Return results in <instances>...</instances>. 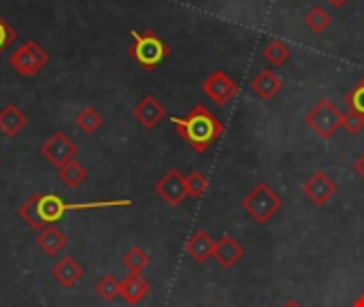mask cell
I'll list each match as a JSON object with an SVG mask.
<instances>
[{
	"mask_svg": "<svg viewBox=\"0 0 364 307\" xmlns=\"http://www.w3.org/2000/svg\"><path fill=\"white\" fill-rule=\"evenodd\" d=\"M203 92L220 107L228 105L237 94L239 85L224 73V71H213L205 81H203Z\"/></svg>",
	"mask_w": 364,
	"mask_h": 307,
	"instance_id": "cell-9",
	"label": "cell"
},
{
	"mask_svg": "<svg viewBox=\"0 0 364 307\" xmlns=\"http://www.w3.org/2000/svg\"><path fill=\"white\" fill-rule=\"evenodd\" d=\"M156 194L168 203L171 207H177L181 205V201L188 197V186H186V175H181V171L177 169H168L160 179L158 184L154 186Z\"/></svg>",
	"mask_w": 364,
	"mask_h": 307,
	"instance_id": "cell-8",
	"label": "cell"
},
{
	"mask_svg": "<svg viewBox=\"0 0 364 307\" xmlns=\"http://www.w3.org/2000/svg\"><path fill=\"white\" fill-rule=\"evenodd\" d=\"M51 276H53V280H55L60 286L73 288V286L83 278V267H81L73 256H64V259H60V261L53 265Z\"/></svg>",
	"mask_w": 364,
	"mask_h": 307,
	"instance_id": "cell-15",
	"label": "cell"
},
{
	"mask_svg": "<svg viewBox=\"0 0 364 307\" xmlns=\"http://www.w3.org/2000/svg\"><path fill=\"white\" fill-rule=\"evenodd\" d=\"M252 90L262 98V100H271L279 90H282V79L271 71V68H262L252 81H250Z\"/></svg>",
	"mask_w": 364,
	"mask_h": 307,
	"instance_id": "cell-18",
	"label": "cell"
},
{
	"mask_svg": "<svg viewBox=\"0 0 364 307\" xmlns=\"http://www.w3.org/2000/svg\"><path fill=\"white\" fill-rule=\"evenodd\" d=\"M147 295H149V282H147L141 274H128V276L119 282V297H122L128 306L141 303Z\"/></svg>",
	"mask_w": 364,
	"mask_h": 307,
	"instance_id": "cell-13",
	"label": "cell"
},
{
	"mask_svg": "<svg viewBox=\"0 0 364 307\" xmlns=\"http://www.w3.org/2000/svg\"><path fill=\"white\" fill-rule=\"evenodd\" d=\"M132 45H130V56L132 60L145 68V71H156L171 53V47L156 34L154 30L147 32H136L132 30Z\"/></svg>",
	"mask_w": 364,
	"mask_h": 307,
	"instance_id": "cell-3",
	"label": "cell"
},
{
	"mask_svg": "<svg viewBox=\"0 0 364 307\" xmlns=\"http://www.w3.org/2000/svg\"><path fill=\"white\" fill-rule=\"evenodd\" d=\"M326 2H328L331 6H335V9H343L350 0H326Z\"/></svg>",
	"mask_w": 364,
	"mask_h": 307,
	"instance_id": "cell-30",
	"label": "cell"
},
{
	"mask_svg": "<svg viewBox=\"0 0 364 307\" xmlns=\"http://www.w3.org/2000/svg\"><path fill=\"white\" fill-rule=\"evenodd\" d=\"M241 205L258 224H267L284 207V201L279 194H275L269 188V184H258L256 188L250 190V194L241 201Z\"/></svg>",
	"mask_w": 364,
	"mask_h": 307,
	"instance_id": "cell-4",
	"label": "cell"
},
{
	"mask_svg": "<svg viewBox=\"0 0 364 307\" xmlns=\"http://www.w3.org/2000/svg\"><path fill=\"white\" fill-rule=\"evenodd\" d=\"M75 124L81 132L85 135H94L100 126H102V115L94 109V107H85L77 113Z\"/></svg>",
	"mask_w": 364,
	"mask_h": 307,
	"instance_id": "cell-21",
	"label": "cell"
},
{
	"mask_svg": "<svg viewBox=\"0 0 364 307\" xmlns=\"http://www.w3.org/2000/svg\"><path fill=\"white\" fill-rule=\"evenodd\" d=\"M305 124L320 137V139H331L335 137V132L341 128L343 124V113L328 100L322 98L318 105H314V109H309V113L305 115Z\"/></svg>",
	"mask_w": 364,
	"mask_h": 307,
	"instance_id": "cell-5",
	"label": "cell"
},
{
	"mask_svg": "<svg viewBox=\"0 0 364 307\" xmlns=\"http://www.w3.org/2000/svg\"><path fill=\"white\" fill-rule=\"evenodd\" d=\"M41 154H43V158L49 165H53L55 169H60V167L68 165L70 160H75L77 145L70 141V137H66L64 132L58 130V132L49 135V139L41 145Z\"/></svg>",
	"mask_w": 364,
	"mask_h": 307,
	"instance_id": "cell-7",
	"label": "cell"
},
{
	"mask_svg": "<svg viewBox=\"0 0 364 307\" xmlns=\"http://www.w3.org/2000/svg\"><path fill=\"white\" fill-rule=\"evenodd\" d=\"M94 293L102 299V301H107V303H111V301H115L117 297H119V282L113 278V276H102L96 284H94Z\"/></svg>",
	"mask_w": 364,
	"mask_h": 307,
	"instance_id": "cell-24",
	"label": "cell"
},
{
	"mask_svg": "<svg viewBox=\"0 0 364 307\" xmlns=\"http://www.w3.org/2000/svg\"><path fill=\"white\" fill-rule=\"evenodd\" d=\"M171 124L177 128L181 139L198 154L207 152L224 135V124L205 105H196L186 118H171Z\"/></svg>",
	"mask_w": 364,
	"mask_h": 307,
	"instance_id": "cell-2",
	"label": "cell"
},
{
	"mask_svg": "<svg viewBox=\"0 0 364 307\" xmlns=\"http://www.w3.org/2000/svg\"><path fill=\"white\" fill-rule=\"evenodd\" d=\"M58 177L64 186L68 188H79L85 179H87V169L83 165H79L77 160H70L68 165L58 169Z\"/></svg>",
	"mask_w": 364,
	"mask_h": 307,
	"instance_id": "cell-19",
	"label": "cell"
},
{
	"mask_svg": "<svg viewBox=\"0 0 364 307\" xmlns=\"http://www.w3.org/2000/svg\"><path fill=\"white\" fill-rule=\"evenodd\" d=\"M352 307H364V293L358 297V299H356V301H354V306Z\"/></svg>",
	"mask_w": 364,
	"mask_h": 307,
	"instance_id": "cell-32",
	"label": "cell"
},
{
	"mask_svg": "<svg viewBox=\"0 0 364 307\" xmlns=\"http://www.w3.org/2000/svg\"><path fill=\"white\" fill-rule=\"evenodd\" d=\"M186 186H188V197L203 199V194L209 188V182H207V177L200 171H192V173L186 175Z\"/></svg>",
	"mask_w": 364,
	"mask_h": 307,
	"instance_id": "cell-25",
	"label": "cell"
},
{
	"mask_svg": "<svg viewBox=\"0 0 364 307\" xmlns=\"http://www.w3.org/2000/svg\"><path fill=\"white\" fill-rule=\"evenodd\" d=\"M15 38H17V32H15V28L0 15V53L2 51H6L13 43H15Z\"/></svg>",
	"mask_w": 364,
	"mask_h": 307,
	"instance_id": "cell-28",
	"label": "cell"
},
{
	"mask_svg": "<svg viewBox=\"0 0 364 307\" xmlns=\"http://www.w3.org/2000/svg\"><path fill=\"white\" fill-rule=\"evenodd\" d=\"M360 83H364V75H363V81H360Z\"/></svg>",
	"mask_w": 364,
	"mask_h": 307,
	"instance_id": "cell-33",
	"label": "cell"
},
{
	"mask_svg": "<svg viewBox=\"0 0 364 307\" xmlns=\"http://www.w3.org/2000/svg\"><path fill=\"white\" fill-rule=\"evenodd\" d=\"M122 263H124V267H126L130 274H141V271L149 265V254H147L143 248L134 246V248H130V250L124 254Z\"/></svg>",
	"mask_w": 364,
	"mask_h": 307,
	"instance_id": "cell-23",
	"label": "cell"
},
{
	"mask_svg": "<svg viewBox=\"0 0 364 307\" xmlns=\"http://www.w3.org/2000/svg\"><path fill=\"white\" fill-rule=\"evenodd\" d=\"M26 122H28L26 113L19 107H15L13 103L4 105L0 109V132L4 137H17L23 130Z\"/></svg>",
	"mask_w": 364,
	"mask_h": 307,
	"instance_id": "cell-16",
	"label": "cell"
},
{
	"mask_svg": "<svg viewBox=\"0 0 364 307\" xmlns=\"http://www.w3.org/2000/svg\"><path fill=\"white\" fill-rule=\"evenodd\" d=\"M346 103L350 105V109H352V111L363 113L364 115V83L354 85V88L346 94Z\"/></svg>",
	"mask_w": 364,
	"mask_h": 307,
	"instance_id": "cell-27",
	"label": "cell"
},
{
	"mask_svg": "<svg viewBox=\"0 0 364 307\" xmlns=\"http://www.w3.org/2000/svg\"><path fill=\"white\" fill-rule=\"evenodd\" d=\"M132 115H134V120L143 126V128H156L164 118H166V109H164V105L154 96V94H147V96H143L136 105H134V109H132Z\"/></svg>",
	"mask_w": 364,
	"mask_h": 307,
	"instance_id": "cell-11",
	"label": "cell"
},
{
	"mask_svg": "<svg viewBox=\"0 0 364 307\" xmlns=\"http://www.w3.org/2000/svg\"><path fill=\"white\" fill-rule=\"evenodd\" d=\"M68 244L66 233L58 227H47L43 231H38L36 235V246L47 254V256H55L64 250V246Z\"/></svg>",
	"mask_w": 364,
	"mask_h": 307,
	"instance_id": "cell-17",
	"label": "cell"
},
{
	"mask_svg": "<svg viewBox=\"0 0 364 307\" xmlns=\"http://www.w3.org/2000/svg\"><path fill=\"white\" fill-rule=\"evenodd\" d=\"M354 171H356V173H358V175L364 179V152L358 156V158H356V162H354Z\"/></svg>",
	"mask_w": 364,
	"mask_h": 307,
	"instance_id": "cell-29",
	"label": "cell"
},
{
	"mask_svg": "<svg viewBox=\"0 0 364 307\" xmlns=\"http://www.w3.org/2000/svg\"><path fill=\"white\" fill-rule=\"evenodd\" d=\"M49 62V53L36 43V41H26L21 43L11 56H9V64L15 68L17 75L21 77H32L36 73H41L45 68V64Z\"/></svg>",
	"mask_w": 364,
	"mask_h": 307,
	"instance_id": "cell-6",
	"label": "cell"
},
{
	"mask_svg": "<svg viewBox=\"0 0 364 307\" xmlns=\"http://www.w3.org/2000/svg\"><path fill=\"white\" fill-rule=\"evenodd\" d=\"M282 307H303V306H301L299 301H294V299H288V301H286Z\"/></svg>",
	"mask_w": 364,
	"mask_h": 307,
	"instance_id": "cell-31",
	"label": "cell"
},
{
	"mask_svg": "<svg viewBox=\"0 0 364 307\" xmlns=\"http://www.w3.org/2000/svg\"><path fill=\"white\" fill-rule=\"evenodd\" d=\"M341 128H343L348 135H358L364 128V115L350 109L348 113H343V124H341Z\"/></svg>",
	"mask_w": 364,
	"mask_h": 307,
	"instance_id": "cell-26",
	"label": "cell"
},
{
	"mask_svg": "<svg viewBox=\"0 0 364 307\" xmlns=\"http://www.w3.org/2000/svg\"><path fill=\"white\" fill-rule=\"evenodd\" d=\"M245 250L243 246H239V241L232 237V235H224L220 241H215V248H213V259L218 261L220 267L224 269H230L235 267L241 259H243Z\"/></svg>",
	"mask_w": 364,
	"mask_h": 307,
	"instance_id": "cell-12",
	"label": "cell"
},
{
	"mask_svg": "<svg viewBox=\"0 0 364 307\" xmlns=\"http://www.w3.org/2000/svg\"><path fill=\"white\" fill-rule=\"evenodd\" d=\"M305 26H307V30L320 34V32H324L331 26V13L324 6H314L305 15Z\"/></svg>",
	"mask_w": 364,
	"mask_h": 307,
	"instance_id": "cell-22",
	"label": "cell"
},
{
	"mask_svg": "<svg viewBox=\"0 0 364 307\" xmlns=\"http://www.w3.org/2000/svg\"><path fill=\"white\" fill-rule=\"evenodd\" d=\"M128 205H132V201H128V199H124V201H94V203H66L58 194L36 192V194L28 197L19 205L17 214L32 231H43L47 227H55V222H60L70 212H87V209H105V207H128Z\"/></svg>",
	"mask_w": 364,
	"mask_h": 307,
	"instance_id": "cell-1",
	"label": "cell"
},
{
	"mask_svg": "<svg viewBox=\"0 0 364 307\" xmlns=\"http://www.w3.org/2000/svg\"><path fill=\"white\" fill-rule=\"evenodd\" d=\"M290 45L288 43H284V41H279V38H271L269 43H267V47H264V51H262V56L273 64V66H282L284 62H288L290 60Z\"/></svg>",
	"mask_w": 364,
	"mask_h": 307,
	"instance_id": "cell-20",
	"label": "cell"
},
{
	"mask_svg": "<svg viewBox=\"0 0 364 307\" xmlns=\"http://www.w3.org/2000/svg\"><path fill=\"white\" fill-rule=\"evenodd\" d=\"M213 248H215V241L211 239V235L205 231H196V233H192V237L186 244V254L194 263L203 265L213 256Z\"/></svg>",
	"mask_w": 364,
	"mask_h": 307,
	"instance_id": "cell-14",
	"label": "cell"
},
{
	"mask_svg": "<svg viewBox=\"0 0 364 307\" xmlns=\"http://www.w3.org/2000/svg\"><path fill=\"white\" fill-rule=\"evenodd\" d=\"M337 182L326 175L324 171L314 173L305 184H303V192L305 197L314 203V205H326L335 194H337Z\"/></svg>",
	"mask_w": 364,
	"mask_h": 307,
	"instance_id": "cell-10",
	"label": "cell"
},
{
	"mask_svg": "<svg viewBox=\"0 0 364 307\" xmlns=\"http://www.w3.org/2000/svg\"><path fill=\"white\" fill-rule=\"evenodd\" d=\"M0 165H2V162H0Z\"/></svg>",
	"mask_w": 364,
	"mask_h": 307,
	"instance_id": "cell-34",
	"label": "cell"
}]
</instances>
